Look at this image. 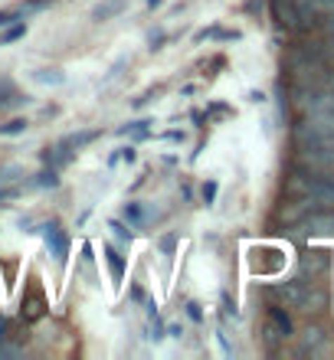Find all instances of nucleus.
<instances>
[{"instance_id": "a878e982", "label": "nucleus", "mask_w": 334, "mask_h": 360, "mask_svg": "<svg viewBox=\"0 0 334 360\" xmlns=\"http://www.w3.org/2000/svg\"><path fill=\"white\" fill-rule=\"evenodd\" d=\"M213 197H217V184H203V200L210 203Z\"/></svg>"}, {"instance_id": "393cba45", "label": "nucleus", "mask_w": 334, "mask_h": 360, "mask_svg": "<svg viewBox=\"0 0 334 360\" xmlns=\"http://www.w3.org/2000/svg\"><path fill=\"white\" fill-rule=\"evenodd\" d=\"M187 314H191L193 321H200V318H203V311H200V304H197V302H191V304H187Z\"/></svg>"}, {"instance_id": "c85d7f7f", "label": "nucleus", "mask_w": 334, "mask_h": 360, "mask_svg": "<svg viewBox=\"0 0 334 360\" xmlns=\"http://www.w3.org/2000/svg\"><path fill=\"white\" fill-rule=\"evenodd\" d=\"M161 4H164V0H148V7H151V10H154V7H161Z\"/></svg>"}, {"instance_id": "4be33fe9", "label": "nucleus", "mask_w": 334, "mask_h": 360, "mask_svg": "<svg viewBox=\"0 0 334 360\" xmlns=\"http://www.w3.org/2000/svg\"><path fill=\"white\" fill-rule=\"evenodd\" d=\"M318 30H321L325 37H334V13H328V17H318Z\"/></svg>"}, {"instance_id": "1a4fd4ad", "label": "nucleus", "mask_w": 334, "mask_h": 360, "mask_svg": "<svg viewBox=\"0 0 334 360\" xmlns=\"http://www.w3.org/2000/svg\"><path fill=\"white\" fill-rule=\"evenodd\" d=\"M328 347V331L325 328H318V324H311L305 334H302V344H298V351L302 354H321Z\"/></svg>"}, {"instance_id": "7ed1b4c3", "label": "nucleus", "mask_w": 334, "mask_h": 360, "mask_svg": "<svg viewBox=\"0 0 334 360\" xmlns=\"http://www.w3.org/2000/svg\"><path fill=\"white\" fill-rule=\"evenodd\" d=\"M272 292H276L278 302H285L288 308H298V311H321L328 304V295L321 292V288H315L311 282H305V278L278 282Z\"/></svg>"}, {"instance_id": "6ab92c4d", "label": "nucleus", "mask_w": 334, "mask_h": 360, "mask_svg": "<svg viewBox=\"0 0 334 360\" xmlns=\"http://www.w3.org/2000/svg\"><path fill=\"white\" fill-rule=\"evenodd\" d=\"M10 102H27V98H20L13 92V82L10 79H0V105H10Z\"/></svg>"}, {"instance_id": "412c9836", "label": "nucleus", "mask_w": 334, "mask_h": 360, "mask_svg": "<svg viewBox=\"0 0 334 360\" xmlns=\"http://www.w3.org/2000/svg\"><path fill=\"white\" fill-rule=\"evenodd\" d=\"M17 20H23V13L17 10H0V27H10V23H17Z\"/></svg>"}, {"instance_id": "bb28decb", "label": "nucleus", "mask_w": 334, "mask_h": 360, "mask_svg": "<svg viewBox=\"0 0 334 360\" xmlns=\"http://www.w3.org/2000/svg\"><path fill=\"white\" fill-rule=\"evenodd\" d=\"M134 158H138V154H134V148H124V151H122V161L134 164Z\"/></svg>"}, {"instance_id": "ddd939ff", "label": "nucleus", "mask_w": 334, "mask_h": 360, "mask_svg": "<svg viewBox=\"0 0 334 360\" xmlns=\"http://www.w3.org/2000/svg\"><path fill=\"white\" fill-rule=\"evenodd\" d=\"M102 252H105V262H108V269H112V282L118 285L124 278V259H122V252H118L115 246H105Z\"/></svg>"}, {"instance_id": "a211bd4d", "label": "nucleus", "mask_w": 334, "mask_h": 360, "mask_svg": "<svg viewBox=\"0 0 334 360\" xmlns=\"http://www.w3.org/2000/svg\"><path fill=\"white\" fill-rule=\"evenodd\" d=\"M197 43H203V39H239V33L236 30H220V27H210V30H200L197 33Z\"/></svg>"}, {"instance_id": "423d86ee", "label": "nucleus", "mask_w": 334, "mask_h": 360, "mask_svg": "<svg viewBox=\"0 0 334 360\" xmlns=\"http://www.w3.org/2000/svg\"><path fill=\"white\" fill-rule=\"evenodd\" d=\"M262 334H266V344H269V347H276L278 341H285L288 334H292V318H288L282 308H269Z\"/></svg>"}, {"instance_id": "f03ea898", "label": "nucleus", "mask_w": 334, "mask_h": 360, "mask_svg": "<svg viewBox=\"0 0 334 360\" xmlns=\"http://www.w3.org/2000/svg\"><path fill=\"white\" fill-rule=\"evenodd\" d=\"M295 108L305 118L334 128V89L325 86H295Z\"/></svg>"}, {"instance_id": "0eeeda50", "label": "nucleus", "mask_w": 334, "mask_h": 360, "mask_svg": "<svg viewBox=\"0 0 334 360\" xmlns=\"http://www.w3.org/2000/svg\"><path fill=\"white\" fill-rule=\"evenodd\" d=\"M298 164L321 174H334V148H298Z\"/></svg>"}, {"instance_id": "9b49d317", "label": "nucleus", "mask_w": 334, "mask_h": 360, "mask_svg": "<svg viewBox=\"0 0 334 360\" xmlns=\"http://www.w3.org/2000/svg\"><path fill=\"white\" fill-rule=\"evenodd\" d=\"M128 7V0H102L96 10H92V20L96 23H105V20H115L122 10Z\"/></svg>"}, {"instance_id": "9d476101", "label": "nucleus", "mask_w": 334, "mask_h": 360, "mask_svg": "<svg viewBox=\"0 0 334 360\" xmlns=\"http://www.w3.org/2000/svg\"><path fill=\"white\" fill-rule=\"evenodd\" d=\"M328 269V256L325 252H305L302 256V278H315Z\"/></svg>"}, {"instance_id": "6e6552de", "label": "nucleus", "mask_w": 334, "mask_h": 360, "mask_svg": "<svg viewBox=\"0 0 334 360\" xmlns=\"http://www.w3.org/2000/svg\"><path fill=\"white\" fill-rule=\"evenodd\" d=\"M39 233H43V239H46L49 256L56 259V262H66V256H69V239H66V233H63L56 223H46V226L39 229Z\"/></svg>"}, {"instance_id": "b1692460", "label": "nucleus", "mask_w": 334, "mask_h": 360, "mask_svg": "<svg viewBox=\"0 0 334 360\" xmlns=\"http://www.w3.org/2000/svg\"><path fill=\"white\" fill-rule=\"evenodd\" d=\"M321 86H325V89H334V66L325 69V76H321Z\"/></svg>"}, {"instance_id": "20e7f679", "label": "nucleus", "mask_w": 334, "mask_h": 360, "mask_svg": "<svg viewBox=\"0 0 334 360\" xmlns=\"http://www.w3.org/2000/svg\"><path fill=\"white\" fill-rule=\"evenodd\" d=\"M292 138H295V148H334V128L315 122V118H305V115L295 122Z\"/></svg>"}, {"instance_id": "4468645a", "label": "nucleus", "mask_w": 334, "mask_h": 360, "mask_svg": "<svg viewBox=\"0 0 334 360\" xmlns=\"http://www.w3.org/2000/svg\"><path fill=\"white\" fill-rule=\"evenodd\" d=\"M33 82H39V86H63V82H66V72H63V69H37V72H33Z\"/></svg>"}, {"instance_id": "f3484780", "label": "nucleus", "mask_w": 334, "mask_h": 360, "mask_svg": "<svg viewBox=\"0 0 334 360\" xmlns=\"http://www.w3.org/2000/svg\"><path fill=\"white\" fill-rule=\"evenodd\" d=\"M27 37V23L23 20H17V23H10L7 30H4V37H0V46H10V43H17V39Z\"/></svg>"}, {"instance_id": "dca6fc26", "label": "nucleus", "mask_w": 334, "mask_h": 360, "mask_svg": "<svg viewBox=\"0 0 334 360\" xmlns=\"http://www.w3.org/2000/svg\"><path fill=\"white\" fill-rule=\"evenodd\" d=\"M151 118H141V122H128L124 124V128H118V134H124V138H128V134H131V138H148V134H151Z\"/></svg>"}, {"instance_id": "f8f14e48", "label": "nucleus", "mask_w": 334, "mask_h": 360, "mask_svg": "<svg viewBox=\"0 0 334 360\" xmlns=\"http://www.w3.org/2000/svg\"><path fill=\"white\" fill-rule=\"evenodd\" d=\"M122 217H124V223H128V226H134V229L148 226V213H144L141 203H124V207H122Z\"/></svg>"}, {"instance_id": "aec40b11", "label": "nucleus", "mask_w": 334, "mask_h": 360, "mask_svg": "<svg viewBox=\"0 0 334 360\" xmlns=\"http://www.w3.org/2000/svg\"><path fill=\"white\" fill-rule=\"evenodd\" d=\"M27 131V118H13V122L0 124V134H23Z\"/></svg>"}, {"instance_id": "39448f33", "label": "nucleus", "mask_w": 334, "mask_h": 360, "mask_svg": "<svg viewBox=\"0 0 334 360\" xmlns=\"http://www.w3.org/2000/svg\"><path fill=\"white\" fill-rule=\"evenodd\" d=\"M272 17L278 20V27L298 30V33H305V30L315 27V20H308L305 13L295 7V0H272Z\"/></svg>"}, {"instance_id": "5701e85b", "label": "nucleus", "mask_w": 334, "mask_h": 360, "mask_svg": "<svg viewBox=\"0 0 334 360\" xmlns=\"http://www.w3.org/2000/svg\"><path fill=\"white\" fill-rule=\"evenodd\" d=\"M108 229H115V236H118V239H124V243H131V233H128V229H124L122 223H118V219H112V223H108Z\"/></svg>"}, {"instance_id": "f257e3e1", "label": "nucleus", "mask_w": 334, "mask_h": 360, "mask_svg": "<svg viewBox=\"0 0 334 360\" xmlns=\"http://www.w3.org/2000/svg\"><path fill=\"white\" fill-rule=\"evenodd\" d=\"M285 190L292 197H308V200H315L318 207L334 210V174H321V171H311V167L298 164L295 171L288 174Z\"/></svg>"}, {"instance_id": "cd10ccee", "label": "nucleus", "mask_w": 334, "mask_h": 360, "mask_svg": "<svg viewBox=\"0 0 334 360\" xmlns=\"http://www.w3.org/2000/svg\"><path fill=\"white\" fill-rule=\"evenodd\" d=\"M4 338H7V321L0 318V341H4Z\"/></svg>"}, {"instance_id": "2eb2a0df", "label": "nucleus", "mask_w": 334, "mask_h": 360, "mask_svg": "<svg viewBox=\"0 0 334 360\" xmlns=\"http://www.w3.org/2000/svg\"><path fill=\"white\" fill-rule=\"evenodd\" d=\"M96 138H98V131H82V134H69V138H66V141H63V144H59V151H79V148H86V144L89 141H96Z\"/></svg>"}]
</instances>
